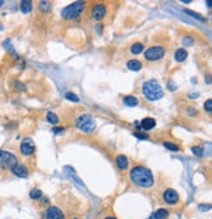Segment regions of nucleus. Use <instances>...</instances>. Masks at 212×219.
<instances>
[{
	"instance_id": "nucleus-4",
	"label": "nucleus",
	"mask_w": 212,
	"mask_h": 219,
	"mask_svg": "<svg viewBox=\"0 0 212 219\" xmlns=\"http://www.w3.org/2000/svg\"><path fill=\"white\" fill-rule=\"evenodd\" d=\"M76 127L83 133H91L95 129V120L90 115H81L76 120Z\"/></svg>"
},
{
	"instance_id": "nucleus-31",
	"label": "nucleus",
	"mask_w": 212,
	"mask_h": 219,
	"mask_svg": "<svg viewBox=\"0 0 212 219\" xmlns=\"http://www.w3.org/2000/svg\"><path fill=\"white\" fill-rule=\"evenodd\" d=\"M195 111H197L195 108H189V113H190V115H195V113H197Z\"/></svg>"
},
{
	"instance_id": "nucleus-7",
	"label": "nucleus",
	"mask_w": 212,
	"mask_h": 219,
	"mask_svg": "<svg viewBox=\"0 0 212 219\" xmlns=\"http://www.w3.org/2000/svg\"><path fill=\"white\" fill-rule=\"evenodd\" d=\"M42 219H65V218H64L63 211L59 207L51 206L42 213Z\"/></svg>"
},
{
	"instance_id": "nucleus-34",
	"label": "nucleus",
	"mask_w": 212,
	"mask_h": 219,
	"mask_svg": "<svg viewBox=\"0 0 212 219\" xmlns=\"http://www.w3.org/2000/svg\"><path fill=\"white\" fill-rule=\"evenodd\" d=\"M207 82L211 84V77H209V76H207Z\"/></svg>"
},
{
	"instance_id": "nucleus-10",
	"label": "nucleus",
	"mask_w": 212,
	"mask_h": 219,
	"mask_svg": "<svg viewBox=\"0 0 212 219\" xmlns=\"http://www.w3.org/2000/svg\"><path fill=\"white\" fill-rule=\"evenodd\" d=\"M20 150H21V153H22L24 155H31V154L34 153V150H35V146H34V144H33L31 140L28 138V140H24V141L21 142Z\"/></svg>"
},
{
	"instance_id": "nucleus-9",
	"label": "nucleus",
	"mask_w": 212,
	"mask_h": 219,
	"mask_svg": "<svg viewBox=\"0 0 212 219\" xmlns=\"http://www.w3.org/2000/svg\"><path fill=\"white\" fill-rule=\"evenodd\" d=\"M163 197H164V201L167 204H169V205H174V204H177L178 202V193L176 192L174 189H167L165 192H164V194H163Z\"/></svg>"
},
{
	"instance_id": "nucleus-13",
	"label": "nucleus",
	"mask_w": 212,
	"mask_h": 219,
	"mask_svg": "<svg viewBox=\"0 0 212 219\" xmlns=\"http://www.w3.org/2000/svg\"><path fill=\"white\" fill-rule=\"evenodd\" d=\"M116 164L120 170H126L128 166H129V161L125 155H119L116 158Z\"/></svg>"
},
{
	"instance_id": "nucleus-2",
	"label": "nucleus",
	"mask_w": 212,
	"mask_h": 219,
	"mask_svg": "<svg viewBox=\"0 0 212 219\" xmlns=\"http://www.w3.org/2000/svg\"><path fill=\"white\" fill-rule=\"evenodd\" d=\"M142 91L148 101H159L163 98V87L155 80L145 82L142 86Z\"/></svg>"
},
{
	"instance_id": "nucleus-6",
	"label": "nucleus",
	"mask_w": 212,
	"mask_h": 219,
	"mask_svg": "<svg viewBox=\"0 0 212 219\" xmlns=\"http://www.w3.org/2000/svg\"><path fill=\"white\" fill-rule=\"evenodd\" d=\"M164 55H165V50H164L162 46H152V47L147 48L146 52H145V57H146V60H148V61L160 60Z\"/></svg>"
},
{
	"instance_id": "nucleus-36",
	"label": "nucleus",
	"mask_w": 212,
	"mask_h": 219,
	"mask_svg": "<svg viewBox=\"0 0 212 219\" xmlns=\"http://www.w3.org/2000/svg\"><path fill=\"white\" fill-rule=\"evenodd\" d=\"M2 30H3V25H2V24H0V31H2Z\"/></svg>"
},
{
	"instance_id": "nucleus-32",
	"label": "nucleus",
	"mask_w": 212,
	"mask_h": 219,
	"mask_svg": "<svg viewBox=\"0 0 212 219\" xmlns=\"http://www.w3.org/2000/svg\"><path fill=\"white\" fill-rule=\"evenodd\" d=\"M63 130V128H54V132L55 133H59V132H61Z\"/></svg>"
},
{
	"instance_id": "nucleus-3",
	"label": "nucleus",
	"mask_w": 212,
	"mask_h": 219,
	"mask_svg": "<svg viewBox=\"0 0 212 219\" xmlns=\"http://www.w3.org/2000/svg\"><path fill=\"white\" fill-rule=\"evenodd\" d=\"M85 9V3L83 2H76L73 4H70L68 7H65L63 11H61V16L65 20H77L81 13Z\"/></svg>"
},
{
	"instance_id": "nucleus-27",
	"label": "nucleus",
	"mask_w": 212,
	"mask_h": 219,
	"mask_svg": "<svg viewBox=\"0 0 212 219\" xmlns=\"http://www.w3.org/2000/svg\"><path fill=\"white\" fill-rule=\"evenodd\" d=\"M204 110L208 111V112H212V99L206 101V103H204Z\"/></svg>"
},
{
	"instance_id": "nucleus-29",
	"label": "nucleus",
	"mask_w": 212,
	"mask_h": 219,
	"mask_svg": "<svg viewBox=\"0 0 212 219\" xmlns=\"http://www.w3.org/2000/svg\"><path fill=\"white\" fill-rule=\"evenodd\" d=\"M212 209V205H199V210L200 211H207V210Z\"/></svg>"
},
{
	"instance_id": "nucleus-28",
	"label": "nucleus",
	"mask_w": 212,
	"mask_h": 219,
	"mask_svg": "<svg viewBox=\"0 0 212 219\" xmlns=\"http://www.w3.org/2000/svg\"><path fill=\"white\" fill-rule=\"evenodd\" d=\"M194 43V41L190 38V37H186V38H183V45H186V46H191Z\"/></svg>"
},
{
	"instance_id": "nucleus-22",
	"label": "nucleus",
	"mask_w": 212,
	"mask_h": 219,
	"mask_svg": "<svg viewBox=\"0 0 212 219\" xmlns=\"http://www.w3.org/2000/svg\"><path fill=\"white\" fill-rule=\"evenodd\" d=\"M164 146H165L167 149H169V150H172V151H178V150H180V147H178L177 145L172 144V142H164Z\"/></svg>"
},
{
	"instance_id": "nucleus-12",
	"label": "nucleus",
	"mask_w": 212,
	"mask_h": 219,
	"mask_svg": "<svg viewBox=\"0 0 212 219\" xmlns=\"http://www.w3.org/2000/svg\"><path fill=\"white\" fill-rule=\"evenodd\" d=\"M139 125H140V128L145 129V130H150V129H152L156 125V121L152 118H145L142 121H140Z\"/></svg>"
},
{
	"instance_id": "nucleus-33",
	"label": "nucleus",
	"mask_w": 212,
	"mask_h": 219,
	"mask_svg": "<svg viewBox=\"0 0 212 219\" xmlns=\"http://www.w3.org/2000/svg\"><path fill=\"white\" fill-rule=\"evenodd\" d=\"M206 4H207V5H208V7H209V8H212V2H211V0H209V2H207V3H206Z\"/></svg>"
},
{
	"instance_id": "nucleus-23",
	"label": "nucleus",
	"mask_w": 212,
	"mask_h": 219,
	"mask_svg": "<svg viewBox=\"0 0 212 219\" xmlns=\"http://www.w3.org/2000/svg\"><path fill=\"white\" fill-rule=\"evenodd\" d=\"M65 98L69 99V101H72V102H79V98L73 93H65Z\"/></svg>"
},
{
	"instance_id": "nucleus-15",
	"label": "nucleus",
	"mask_w": 212,
	"mask_h": 219,
	"mask_svg": "<svg viewBox=\"0 0 212 219\" xmlns=\"http://www.w3.org/2000/svg\"><path fill=\"white\" fill-rule=\"evenodd\" d=\"M128 68L130 69V71H139L140 68H142V63H140L139 60H135V59H133V60H129L128 61Z\"/></svg>"
},
{
	"instance_id": "nucleus-14",
	"label": "nucleus",
	"mask_w": 212,
	"mask_h": 219,
	"mask_svg": "<svg viewBox=\"0 0 212 219\" xmlns=\"http://www.w3.org/2000/svg\"><path fill=\"white\" fill-rule=\"evenodd\" d=\"M186 57H188V51L185 48H178L174 52V59H176V61H178V63L183 61Z\"/></svg>"
},
{
	"instance_id": "nucleus-11",
	"label": "nucleus",
	"mask_w": 212,
	"mask_h": 219,
	"mask_svg": "<svg viewBox=\"0 0 212 219\" xmlns=\"http://www.w3.org/2000/svg\"><path fill=\"white\" fill-rule=\"evenodd\" d=\"M11 171H12L13 175H16L17 178H28V175H29L28 168L24 167L22 164H19V163L14 164L13 167L11 168Z\"/></svg>"
},
{
	"instance_id": "nucleus-19",
	"label": "nucleus",
	"mask_w": 212,
	"mask_h": 219,
	"mask_svg": "<svg viewBox=\"0 0 212 219\" xmlns=\"http://www.w3.org/2000/svg\"><path fill=\"white\" fill-rule=\"evenodd\" d=\"M21 11H22V13H29L31 11L30 0H24V2H21Z\"/></svg>"
},
{
	"instance_id": "nucleus-24",
	"label": "nucleus",
	"mask_w": 212,
	"mask_h": 219,
	"mask_svg": "<svg viewBox=\"0 0 212 219\" xmlns=\"http://www.w3.org/2000/svg\"><path fill=\"white\" fill-rule=\"evenodd\" d=\"M39 8H40V11L47 12V11H50V3L48 2H40L39 3Z\"/></svg>"
},
{
	"instance_id": "nucleus-5",
	"label": "nucleus",
	"mask_w": 212,
	"mask_h": 219,
	"mask_svg": "<svg viewBox=\"0 0 212 219\" xmlns=\"http://www.w3.org/2000/svg\"><path fill=\"white\" fill-rule=\"evenodd\" d=\"M19 163L16 155L9 151L0 150V168H12L14 164Z\"/></svg>"
},
{
	"instance_id": "nucleus-8",
	"label": "nucleus",
	"mask_w": 212,
	"mask_h": 219,
	"mask_svg": "<svg viewBox=\"0 0 212 219\" xmlns=\"http://www.w3.org/2000/svg\"><path fill=\"white\" fill-rule=\"evenodd\" d=\"M105 14H107V8H105L104 4H95L94 5L93 12H91V16H93L94 20L100 21L105 17Z\"/></svg>"
},
{
	"instance_id": "nucleus-38",
	"label": "nucleus",
	"mask_w": 212,
	"mask_h": 219,
	"mask_svg": "<svg viewBox=\"0 0 212 219\" xmlns=\"http://www.w3.org/2000/svg\"><path fill=\"white\" fill-rule=\"evenodd\" d=\"M150 219H155V216H154V215H152V216H151V218H150Z\"/></svg>"
},
{
	"instance_id": "nucleus-26",
	"label": "nucleus",
	"mask_w": 212,
	"mask_h": 219,
	"mask_svg": "<svg viewBox=\"0 0 212 219\" xmlns=\"http://www.w3.org/2000/svg\"><path fill=\"white\" fill-rule=\"evenodd\" d=\"M191 151L195 154V155H202V153H203V147L202 146H194L193 149H191Z\"/></svg>"
},
{
	"instance_id": "nucleus-37",
	"label": "nucleus",
	"mask_w": 212,
	"mask_h": 219,
	"mask_svg": "<svg viewBox=\"0 0 212 219\" xmlns=\"http://www.w3.org/2000/svg\"><path fill=\"white\" fill-rule=\"evenodd\" d=\"M3 4H4V2H2V0H0V7H2Z\"/></svg>"
},
{
	"instance_id": "nucleus-18",
	"label": "nucleus",
	"mask_w": 212,
	"mask_h": 219,
	"mask_svg": "<svg viewBox=\"0 0 212 219\" xmlns=\"http://www.w3.org/2000/svg\"><path fill=\"white\" fill-rule=\"evenodd\" d=\"M168 215H169V213H168L165 209H159L154 214L155 219H167V218H168Z\"/></svg>"
},
{
	"instance_id": "nucleus-25",
	"label": "nucleus",
	"mask_w": 212,
	"mask_h": 219,
	"mask_svg": "<svg viewBox=\"0 0 212 219\" xmlns=\"http://www.w3.org/2000/svg\"><path fill=\"white\" fill-rule=\"evenodd\" d=\"M185 12H186L188 14H190V16H193L194 19H198V20H200V21H204V19L200 16V14H198V13H195V12H193V11H189V9H185Z\"/></svg>"
},
{
	"instance_id": "nucleus-21",
	"label": "nucleus",
	"mask_w": 212,
	"mask_h": 219,
	"mask_svg": "<svg viewBox=\"0 0 212 219\" xmlns=\"http://www.w3.org/2000/svg\"><path fill=\"white\" fill-rule=\"evenodd\" d=\"M47 120H48V123H51V124H57V123H59V118L51 111L47 112Z\"/></svg>"
},
{
	"instance_id": "nucleus-20",
	"label": "nucleus",
	"mask_w": 212,
	"mask_h": 219,
	"mask_svg": "<svg viewBox=\"0 0 212 219\" xmlns=\"http://www.w3.org/2000/svg\"><path fill=\"white\" fill-rule=\"evenodd\" d=\"M42 196H43V193L39 189H31L30 190V198H33V200H39V198H42Z\"/></svg>"
},
{
	"instance_id": "nucleus-16",
	"label": "nucleus",
	"mask_w": 212,
	"mask_h": 219,
	"mask_svg": "<svg viewBox=\"0 0 212 219\" xmlns=\"http://www.w3.org/2000/svg\"><path fill=\"white\" fill-rule=\"evenodd\" d=\"M124 103H125V106L128 107H134L138 104V99L135 97H131V95H128V97L124 98Z\"/></svg>"
},
{
	"instance_id": "nucleus-30",
	"label": "nucleus",
	"mask_w": 212,
	"mask_h": 219,
	"mask_svg": "<svg viewBox=\"0 0 212 219\" xmlns=\"http://www.w3.org/2000/svg\"><path fill=\"white\" fill-rule=\"evenodd\" d=\"M135 137H138V138H142V140H147L148 138V136L147 134H140V133H135Z\"/></svg>"
},
{
	"instance_id": "nucleus-17",
	"label": "nucleus",
	"mask_w": 212,
	"mask_h": 219,
	"mask_svg": "<svg viewBox=\"0 0 212 219\" xmlns=\"http://www.w3.org/2000/svg\"><path fill=\"white\" fill-rule=\"evenodd\" d=\"M143 48H145V46L142 45V43L137 42V43H134V45H131V47H130V51H131V54H134V55H138V54H140V52L143 51Z\"/></svg>"
},
{
	"instance_id": "nucleus-35",
	"label": "nucleus",
	"mask_w": 212,
	"mask_h": 219,
	"mask_svg": "<svg viewBox=\"0 0 212 219\" xmlns=\"http://www.w3.org/2000/svg\"><path fill=\"white\" fill-rule=\"evenodd\" d=\"M105 219H116L114 216H108V218H105Z\"/></svg>"
},
{
	"instance_id": "nucleus-1",
	"label": "nucleus",
	"mask_w": 212,
	"mask_h": 219,
	"mask_svg": "<svg viewBox=\"0 0 212 219\" xmlns=\"http://www.w3.org/2000/svg\"><path fill=\"white\" fill-rule=\"evenodd\" d=\"M130 180L140 188H150L154 185V176L151 171L143 166H137L130 171Z\"/></svg>"
}]
</instances>
